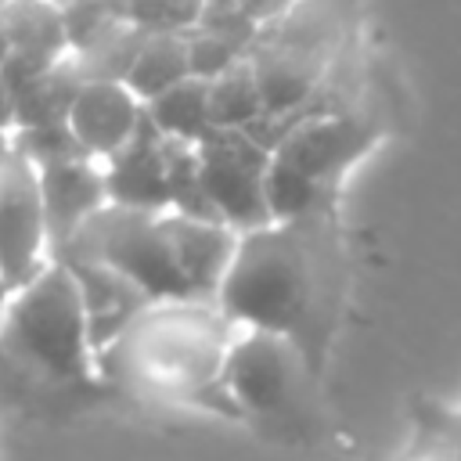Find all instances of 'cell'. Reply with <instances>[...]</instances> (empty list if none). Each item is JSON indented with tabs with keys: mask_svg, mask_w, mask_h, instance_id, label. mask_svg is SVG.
I'll return each mask as SVG.
<instances>
[{
	"mask_svg": "<svg viewBox=\"0 0 461 461\" xmlns=\"http://www.w3.org/2000/svg\"><path fill=\"white\" fill-rule=\"evenodd\" d=\"M184 40H187V72L198 76V79H212L223 68H230L234 61L245 58L241 47H234L230 40H223L209 29H198V25L184 29Z\"/></svg>",
	"mask_w": 461,
	"mask_h": 461,
	"instance_id": "ac0fdd59",
	"label": "cell"
},
{
	"mask_svg": "<svg viewBox=\"0 0 461 461\" xmlns=\"http://www.w3.org/2000/svg\"><path fill=\"white\" fill-rule=\"evenodd\" d=\"M119 22L140 32H184L198 22L194 0H112Z\"/></svg>",
	"mask_w": 461,
	"mask_h": 461,
	"instance_id": "e0dca14e",
	"label": "cell"
},
{
	"mask_svg": "<svg viewBox=\"0 0 461 461\" xmlns=\"http://www.w3.org/2000/svg\"><path fill=\"white\" fill-rule=\"evenodd\" d=\"M162 230H166V241L173 249V259H176L187 288L194 295H216V288L230 267L238 230L220 220H194V216H180V212H162Z\"/></svg>",
	"mask_w": 461,
	"mask_h": 461,
	"instance_id": "8fae6325",
	"label": "cell"
},
{
	"mask_svg": "<svg viewBox=\"0 0 461 461\" xmlns=\"http://www.w3.org/2000/svg\"><path fill=\"white\" fill-rule=\"evenodd\" d=\"M36 180H40L47 245H50V259H54L76 238V230L101 205H108L104 173H101L97 158L76 155V158H58V162L36 166Z\"/></svg>",
	"mask_w": 461,
	"mask_h": 461,
	"instance_id": "ba28073f",
	"label": "cell"
},
{
	"mask_svg": "<svg viewBox=\"0 0 461 461\" xmlns=\"http://www.w3.org/2000/svg\"><path fill=\"white\" fill-rule=\"evenodd\" d=\"M216 295L227 317L299 342L317 299V274L299 220L238 234Z\"/></svg>",
	"mask_w": 461,
	"mask_h": 461,
	"instance_id": "6da1fadb",
	"label": "cell"
},
{
	"mask_svg": "<svg viewBox=\"0 0 461 461\" xmlns=\"http://www.w3.org/2000/svg\"><path fill=\"white\" fill-rule=\"evenodd\" d=\"M227 393L238 407L252 414H281L292 407L295 396V353L285 335L252 328L249 339H241L223 367Z\"/></svg>",
	"mask_w": 461,
	"mask_h": 461,
	"instance_id": "8992f818",
	"label": "cell"
},
{
	"mask_svg": "<svg viewBox=\"0 0 461 461\" xmlns=\"http://www.w3.org/2000/svg\"><path fill=\"white\" fill-rule=\"evenodd\" d=\"M7 148H11V130L0 126V151H7Z\"/></svg>",
	"mask_w": 461,
	"mask_h": 461,
	"instance_id": "7402d4cb",
	"label": "cell"
},
{
	"mask_svg": "<svg viewBox=\"0 0 461 461\" xmlns=\"http://www.w3.org/2000/svg\"><path fill=\"white\" fill-rule=\"evenodd\" d=\"M11 292H14V288H11V285H7L4 277H0V321H4V313H7V303H11Z\"/></svg>",
	"mask_w": 461,
	"mask_h": 461,
	"instance_id": "44dd1931",
	"label": "cell"
},
{
	"mask_svg": "<svg viewBox=\"0 0 461 461\" xmlns=\"http://www.w3.org/2000/svg\"><path fill=\"white\" fill-rule=\"evenodd\" d=\"M140 115L144 104L122 79H83L68 101L65 126L72 130L83 155L104 162L133 137Z\"/></svg>",
	"mask_w": 461,
	"mask_h": 461,
	"instance_id": "9c48e42d",
	"label": "cell"
},
{
	"mask_svg": "<svg viewBox=\"0 0 461 461\" xmlns=\"http://www.w3.org/2000/svg\"><path fill=\"white\" fill-rule=\"evenodd\" d=\"M187 40L184 32H144V40L137 43L122 83L133 90V97L144 104L155 94L169 90L173 83L187 79Z\"/></svg>",
	"mask_w": 461,
	"mask_h": 461,
	"instance_id": "4fadbf2b",
	"label": "cell"
},
{
	"mask_svg": "<svg viewBox=\"0 0 461 461\" xmlns=\"http://www.w3.org/2000/svg\"><path fill=\"white\" fill-rule=\"evenodd\" d=\"M0 353L47 382H86L90 328L76 274L61 259H47L25 285L11 292L0 321Z\"/></svg>",
	"mask_w": 461,
	"mask_h": 461,
	"instance_id": "7a4b0ae2",
	"label": "cell"
},
{
	"mask_svg": "<svg viewBox=\"0 0 461 461\" xmlns=\"http://www.w3.org/2000/svg\"><path fill=\"white\" fill-rule=\"evenodd\" d=\"M104 194L108 205L137 209V212H166L169 209V180H166V155L162 133L140 115L133 137L104 158Z\"/></svg>",
	"mask_w": 461,
	"mask_h": 461,
	"instance_id": "30bf717a",
	"label": "cell"
},
{
	"mask_svg": "<svg viewBox=\"0 0 461 461\" xmlns=\"http://www.w3.org/2000/svg\"><path fill=\"white\" fill-rule=\"evenodd\" d=\"M198 180L212 205V212L234 227L238 234L259 230L270 220L267 194H263V173L270 162V151L256 144L245 130H220L212 126L198 144Z\"/></svg>",
	"mask_w": 461,
	"mask_h": 461,
	"instance_id": "277c9868",
	"label": "cell"
},
{
	"mask_svg": "<svg viewBox=\"0 0 461 461\" xmlns=\"http://www.w3.org/2000/svg\"><path fill=\"white\" fill-rule=\"evenodd\" d=\"M234 4H238V11H241L249 22H256L259 29L281 22L292 7H299V0H234Z\"/></svg>",
	"mask_w": 461,
	"mask_h": 461,
	"instance_id": "d6986e66",
	"label": "cell"
},
{
	"mask_svg": "<svg viewBox=\"0 0 461 461\" xmlns=\"http://www.w3.org/2000/svg\"><path fill=\"white\" fill-rule=\"evenodd\" d=\"M0 43L36 68L58 65L68 54L61 7L50 0H7L0 7Z\"/></svg>",
	"mask_w": 461,
	"mask_h": 461,
	"instance_id": "7c38bea8",
	"label": "cell"
},
{
	"mask_svg": "<svg viewBox=\"0 0 461 461\" xmlns=\"http://www.w3.org/2000/svg\"><path fill=\"white\" fill-rule=\"evenodd\" d=\"M54 7H68V4H76V0H50Z\"/></svg>",
	"mask_w": 461,
	"mask_h": 461,
	"instance_id": "cb8c5ba5",
	"label": "cell"
},
{
	"mask_svg": "<svg viewBox=\"0 0 461 461\" xmlns=\"http://www.w3.org/2000/svg\"><path fill=\"white\" fill-rule=\"evenodd\" d=\"M375 126L349 115H306L274 144L270 155L331 187L375 144Z\"/></svg>",
	"mask_w": 461,
	"mask_h": 461,
	"instance_id": "52a82bcc",
	"label": "cell"
},
{
	"mask_svg": "<svg viewBox=\"0 0 461 461\" xmlns=\"http://www.w3.org/2000/svg\"><path fill=\"white\" fill-rule=\"evenodd\" d=\"M144 115L151 119V126L162 137L198 144L212 130V122H209V79L187 76V79L173 83L169 90L144 101Z\"/></svg>",
	"mask_w": 461,
	"mask_h": 461,
	"instance_id": "5bb4252c",
	"label": "cell"
},
{
	"mask_svg": "<svg viewBox=\"0 0 461 461\" xmlns=\"http://www.w3.org/2000/svg\"><path fill=\"white\" fill-rule=\"evenodd\" d=\"M259 115H263V101H259V86H256L249 58L234 61L230 68L209 79V122L212 126L245 130Z\"/></svg>",
	"mask_w": 461,
	"mask_h": 461,
	"instance_id": "2e32d148",
	"label": "cell"
},
{
	"mask_svg": "<svg viewBox=\"0 0 461 461\" xmlns=\"http://www.w3.org/2000/svg\"><path fill=\"white\" fill-rule=\"evenodd\" d=\"M50 259L36 166L11 144L0 151V277L18 288Z\"/></svg>",
	"mask_w": 461,
	"mask_h": 461,
	"instance_id": "5b68a950",
	"label": "cell"
},
{
	"mask_svg": "<svg viewBox=\"0 0 461 461\" xmlns=\"http://www.w3.org/2000/svg\"><path fill=\"white\" fill-rule=\"evenodd\" d=\"M61 256H79L108 267L126 285H133L144 299H173V303L194 299L166 241L162 212L101 205L54 259Z\"/></svg>",
	"mask_w": 461,
	"mask_h": 461,
	"instance_id": "3957f363",
	"label": "cell"
},
{
	"mask_svg": "<svg viewBox=\"0 0 461 461\" xmlns=\"http://www.w3.org/2000/svg\"><path fill=\"white\" fill-rule=\"evenodd\" d=\"M14 115H11V90H7V76H4V43H0V126L11 130Z\"/></svg>",
	"mask_w": 461,
	"mask_h": 461,
	"instance_id": "ffe728a7",
	"label": "cell"
},
{
	"mask_svg": "<svg viewBox=\"0 0 461 461\" xmlns=\"http://www.w3.org/2000/svg\"><path fill=\"white\" fill-rule=\"evenodd\" d=\"M198 7H212V4H230V0H194Z\"/></svg>",
	"mask_w": 461,
	"mask_h": 461,
	"instance_id": "603a6c76",
	"label": "cell"
},
{
	"mask_svg": "<svg viewBox=\"0 0 461 461\" xmlns=\"http://www.w3.org/2000/svg\"><path fill=\"white\" fill-rule=\"evenodd\" d=\"M263 194H267L270 220L274 223H292V220H317V209L324 205L331 187L310 180L306 173H299L288 162L270 155L267 173H263Z\"/></svg>",
	"mask_w": 461,
	"mask_h": 461,
	"instance_id": "9a60e30c",
	"label": "cell"
}]
</instances>
